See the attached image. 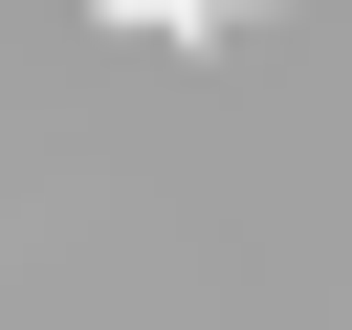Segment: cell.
<instances>
[{
	"mask_svg": "<svg viewBox=\"0 0 352 330\" xmlns=\"http://www.w3.org/2000/svg\"><path fill=\"white\" fill-rule=\"evenodd\" d=\"M110 22H132V44H220V0H110Z\"/></svg>",
	"mask_w": 352,
	"mask_h": 330,
	"instance_id": "obj_1",
	"label": "cell"
}]
</instances>
